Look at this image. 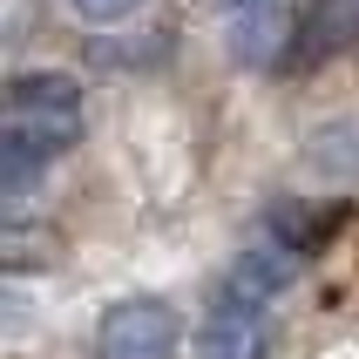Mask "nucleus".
Segmentation results:
<instances>
[{
    "label": "nucleus",
    "instance_id": "nucleus-1",
    "mask_svg": "<svg viewBox=\"0 0 359 359\" xmlns=\"http://www.w3.org/2000/svg\"><path fill=\"white\" fill-rule=\"evenodd\" d=\"M81 142V88L68 75H14L0 109V190L27 197V183Z\"/></svg>",
    "mask_w": 359,
    "mask_h": 359
},
{
    "label": "nucleus",
    "instance_id": "nucleus-2",
    "mask_svg": "<svg viewBox=\"0 0 359 359\" xmlns=\"http://www.w3.org/2000/svg\"><path fill=\"white\" fill-rule=\"evenodd\" d=\"M177 346H183V319L163 299H122L95 325L102 359H177Z\"/></svg>",
    "mask_w": 359,
    "mask_h": 359
},
{
    "label": "nucleus",
    "instance_id": "nucleus-3",
    "mask_svg": "<svg viewBox=\"0 0 359 359\" xmlns=\"http://www.w3.org/2000/svg\"><path fill=\"white\" fill-rule=\"evenodd\" d=\"M299 258H305V244L292 238V231H258V238H251L238 258H231V271H224V292L271 305L285 285L299 278Z\"/></svg>",
    "mask_w": 359,
    "mask_h": 359
},
{
    "label": "nucleus",
    "instance_id": "nucleus-4",
    "mask_svg": "<svg viewBox=\"0 0 359 359\" xmlns=\"http://www.w3.org/2000/svg\"><path fill=\"white\" fill-rule=\"evenodd\" d=\"M197 359H264V305L217 292V305L197 332Z\"/></svg>",
    "mask_w": 359,
    "mask_h": 359
},
{
    "label": "nucleus",
    "instance_id": "nucleus-5",
    "mask_svg": "<svg viewBox=\"0 0 359 359\" xmlns=\"http://www.w3.org/2000/svg\"><path fill=\"white\" fill-rule=\"evenodd\" d=\"M285 41H292V14H278L271 0L264 7H244V20H238V55L244 61H278L285 55Z\"/></svg>",
    "mask_w": 359,
    "mask_h": 359
},
{
    "label": "nucleus",
    "instance_id": "nucleus-6",
    "mask_svg": "<svg viewBox=\"0 0 359 359\" xmlns=\"http://www.w3.org/2000/svg\"><path fill=\"white\" fill-rule=\"evenodd\" d=\"M75 7H81L88 20H129V14L142 7V0H75Z\"/></svg>",
    "mask_w": 359,
    "mask_h": 359
},
{
    "label": "nucleus",
    "instance_id": "nucleus-7",
    "mask_svg": "<svg viewBox=\"0 0 359 359\" xmlns=\"http://www.w3.org/2000/svg\"><path fill=\"white\" fill-rule=\"evenodd\" d=\"M224 7H238V14H244V7H264V0H224Z\"/></svg>",
    "mask_w": 359,
    "mask_h": 359
}]
</instances>
